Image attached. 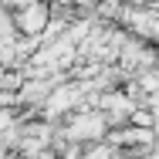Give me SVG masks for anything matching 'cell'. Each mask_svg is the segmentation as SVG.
<instances>
[{
	"label": "cell",
	"mask_w": 159,
	"mask_h": 159,
	"mask_svg": "<svg viewBox=\"0 0 159 159\" xmlns=\"http://www.w3.org/2000/svg\"><path fill=\"white\" fill-rule=\"evenodd\" d=\"M44 20H48V10H44V3H31V10H24V14H20V27H24L27 34L41 31V27H44Z\"/></svg>",
	"instance_id": "cell-1"
}]
</instances>
